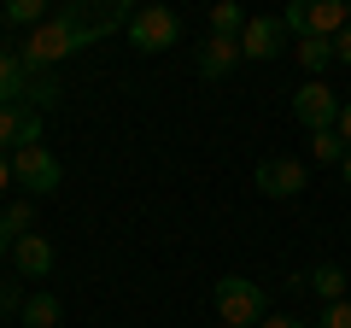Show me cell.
<instances>
[{"label":"cell","instance_id":"cell-29","mask_svg":"<svg viewBox=\"0 0 351 328\" xmlns=\"http://www.w3.org/2000/svg\"><path fill=\"white\" fill-rule=\"evenodd\" d=\"M346 6H351V0H346Z\"/></svg>","mask_w":351,"mask_h":328},{"label":"cell","instance_id":"cell-5","mask_svg":"<svg viewBox=\"0 0 351 328\" xmlns=\"http://www.w3.org/2000/svg\"><path fill=\"white\" fill-rule=\"evenodd\" d=\"M293 124H304L316 135V129H334L339 124V94L328 89V82H304V89H293Z\"/></svg>","mask_w":351,"mask_h":328},{"label":"cell","instance_id":"cell-11","mask_svg":"<svg viewBox=\"0 0 351 328\" xmlns=\"http://www.w3.org/2000/svg\"><path fill=\"white\" fill-rule=\"evenodd\" d=\"M339 30H351V6H346V0H322V6H311V36L334 41Z\"/></svg>","mask_w":351,"mask_h":328},{"label":"cell","instance_id":"cell-8","mask_svg":"<svg viewBox=\"0 0 351 328\" xmlns=\"http://www.w3.org/2000/svg\"><path fill=\"white\" fill-rule=\"evenodd\" d=\"M41 141V112H29V106H0V152L6 147H36Z\"/></svg>","mask_w":351,"mask_h":328},{"label":"cell","instance_id":"cell-27","mask_svg":"<svg viewBox=\"0 0 351 328\" xmlns=\"http://www.w3.org/2000/svg\"><path fill=\"white\" fill-rule=\"evenodd\" d=\"M6 253H12V235H6V223H0V258H6Z\"/></svg>","mask_w":351,"mask_h":328},{"label":"cell","instance_id":"cell-12","mask_svg":"<svg viewBox=\"0 0 351 328\" xmlns=\"http://www.w3.org/2000/svg\"><path fill=\"white\" fill-rule=\"evenodd\" d=\"M24 82H29V65L18 53H0V106H24Z\"/></svg>","mask_w":351,"mask_h":328},{"label":"cell","instance_id":"cell-10","mask_svg":"<svg viewBox=\"0 0 351 328\" xmlns=\"http://www.w3.org/2000/svg\"><path fill=\"white\" fill-rule=\"evenodd\" d=\"M59 100H64L59 76H53V71H36V65H29V82H24V106H29V112H59Z\"/></svg>","mask_w":351,"mask_h":328},{"label":"cell","instance_id":"cell-18","mask_svg":"<svg viewBox=\"0 0 351 328\" xmlns=\"http://www.w3.org/2000/svg\"><path fill=\"white\" fill-rule=\"evenodd\" d=\"M0 223H6V235H29V223H36V205H29V200H12V205H6V211H0Z\"/></svg>","mask_w":351,"mask_h":328},{"label":"cell","instance_id":"cell-21","mask_svg":"<svg viewBox=\"0 0 351 328\" xmlns=\"http://www.w3.org/2000/svg\"><path fill=\"white\" fill-rule=\"evenodd\" d=\"M316 328H351V299H339V305H322V323Z\"/></svg>","mask_w":351,"mask_h":328},{"label":"cell","instance_id":"cell-26","mask_svg":"<svg viewBox=\"0 0 351 328\" xmlns=\"http://www.w3.org/2000/svg\"><path fill=\"white\" fill-rule=\"evenodd\" d=\"M12 188V159H6V152H0V194Z\"/></svg>","mask_w":351,"mask_h":328},{"label":"cell","instance_id":"cell-4","mask_svg":"<svg viewBox=\"0 0 351 328\" xmlns=\"http://www.w3.org/2000/svg\"><path fill=\"white\" fill-rule=\"evenodd\" d=\"M252 182H258V194H269V200H299L304 194V164L293 159V152H269V159H258Z\"/></svg>","mask_w":351,"mask_h":328},{"label":"cell","instance_id":"cell-22","mask_svg":"<svg viewBox=\"0 0 351 328\" xmlns=\"http://www.w3.org/2000/svg\"><path fill=\"white\" fill-rule=\"evenodd\" d=\"M24 299H29V293H18V288H0V316H6V311H24Z\"/></svg>","mask_w":351,"mask_h":328},{"label":"cell","instance_id":"cell-13","mask_svg":"<svg viewBox=\"0 0 351 328\" xmlns=\"http://www.w3.org/2000/svg\"><path fill=\"white\" fill-rule=\"evenodd\" d=\"M293 59L304 65V76H311V82H322V71L334 65V41H322V36H304L299 47H293Z\"/></svg>","mask_w":351,"mask_h":328},{"label":"cell","instance_id":"cell-3","mask_svg":"<svg viewBox=\"0 0 351 328\" xmlns=\"http://www.w3.org/2000/svg\"><path fill=\"white\" fill-rule=\"evenodd\" d=\"M129 41H135V53H164L182 41V18L170 12V6H135V18H129Z\"/></svg>","mask_w":351,"mask_h":328},{"label":"cell","instance_id":"cell-20","mask_svg":"<svg viewBox=\"0 0 351 328\" xmlns=\"http://www.w3.org/2000/svg\"><path fill=\"white\" fill-rule=\"evenodd\" d=\"M276 18H281V30H287L293 41L311 36V6H287V12H276Z\"/></svg>","mask_w":351,"mask_h":328},{"label":"cell","instance_id":"cell-28","mask_svg":"<svg viewBox=\"0 0 351 328\" xmlns=\"http://www.w3.org/2000/svg\"><path fill=\"white\" fill-rule=\"evenodd\" d=\"M339 176H346V188H351V152H346V164H339Z\"/></svg>","mask_w":351,"mask_h":328},{"label":"cell","instance_id":"cell-9","mask_svg":"<svg viewBox=\"0 0 351 328\" xmlns=\"http://www.w3.org/2000/svg\"><path fill=\"white\" fill-rule=\"evenodd\" d=\"M240 59H246V53H240V36H205V47H199V76H205V82H223Z\"/></svg>","mask_w":351,"mask_h":328},{"label":"cell","instance_id":"cell-2","mask_svg":"<svg viewBox=\"0 0 351 328\" xmlns=\"http://www.w3.org/2000/svg\"><path fill=\"white\" fill-rule=\"evenodd\" d=\"M12 182L18 188H29V194H59V182H64V164H59V152L53 147H18L12 152Z\"/></svg>","mask_w":351,"mask_h":328},{"label":"cell","instance_id":"cell-17","mask_svg":"<svg viewBox=\"0 0 351 328\" xmlns=\"http://www.w3.org/2000/svg\"><path fill=\"white\" fill-rule=\"evenodd\" d=\"M346 141H339V129H316V135H311V159L316 164H346Z\"/></svg>","mask_w":351,"mask_h":328},{"label":"cell","instance_id":"cell-25","mask_svg":"<svg viewBox=\"0 0 351 328\" xmlns=\"http://www.w3.org/2000/svg\"><path fill=\"white\" fill-rule=\"evenodd\" d=\"M258 328H304V323H299V316H263Z\"/></svg>","mask_w":351,"mask_h":328},{"label":"cell","instance_id":"cell-23","mask_svg":"<svg viewBox=\"0 0 351 328\" xmlns=\"http://www.w3.org/2000/svg\"><path fill=\"white\" fill-rule=\"evenodd\" d=\"M334 59L351 65V30H339V36H334Z\"/></svg>","mask_w":351,"mask_h":328},{"label":"cell","instance_id":"cell-6","mask_svg":"<svg viewBox=\"0 0 351 328\" xmlns=\"http://www.w3.org/2000/svg\"><path fill=\"white\" fill-rule=\"evenodd\" d=\"M53 264H59V253H53L47 235H18L12 240V270H18V276L41 281V276H53Z\"/></svg>","mask_w":351,"mask_h":328},{"label":"cell","instance_id":"cell-7","mask_svg":"<svg viewBox=\"0 0 351 328\" xmlns=\"http://www.w3.org/2000/svg\"><path fill=\"white\" fill-rule=\"evenodd\" d=\"M281 47H287L281 18H246V30H240V53H246V59H276Z\"/></svg>","mask_w":351,"mask_h":328},{"label":"cell","instance_id":"cell-15","mask_svg":"<svg viewBox=\"0 0 351 328\" xmlns=\"http://www.w3.org/2000/svg\"><path fill=\"white\" fill-rule=\"evenodd\" d=\"M304 288H311L322 305H339V299H346V270H339V264H322V270L304 276Z\"/></svg>","mask_w":351,"mask_h":328},{"label":"cell","instance_id":"cell-24","mask_svg":"<svg viewBox=\"0 0 351 328\" xmlns=\"http://www.w3.org/2000/svg\"><path fill=\"white\" fill-rule=\"evenodd\" d=\"M334 129H339V141H346V147H351V100L339 106V124H334Z\"/></svg>","mask_w":351,"mask_h":328},{"label":"cell","instance_id":"cell-14","mask_svg":"<svg viewBox=\"0 0 351 328\" xmlns=\"http://www.w3.org/2000/svg\"><path fill=\"white\" fill-rule=\"evenodd\" d=\"M24 328H59V316H64V305H59V293H29L24 299Z\"/></svg>","mask_w":351,"mask_h":328},{"label":"cell","instance_id":"cell-19","mask_svg":"<svg viewBox=\"0 0 351 328\" xmlns=\"http://www.w3.org/2000/svg\"><path fill=\"white\" fill-rule=\"evenodd\" d=\"M240 30H246V12H240V6H211V36H240Z\"/></svg>","mask_w":351,"mask_h":328},{"label":"cell","instance_id":"cell-16","mask_svg":"<svg viewBox=\"0 0 351 328\" xmlns=\"http://www.w3.org/2000/svg\"><path fill=\"white\" fill-rule=\"evenodd\" d=\"M0 18L18 30H41L47 24V0H12V6H0Z\"/></svg>","mask_w":351,"mask_h":328},{"label":"cell","instance_id":"cell-1","mask_svg":"<svg viewBox=\"0 0 351 328\" xmlns=\"http://www.w3.org/2000/svg\"><path fill=\"white\" fill-rule=\"evenodd\" d=\"M211 299H217V316H223V328H258L263 316H269V299H263V288H258V281H246V276H223Z\"/></svg>","mask_w":351,"mask_h":328}]
</instances>
